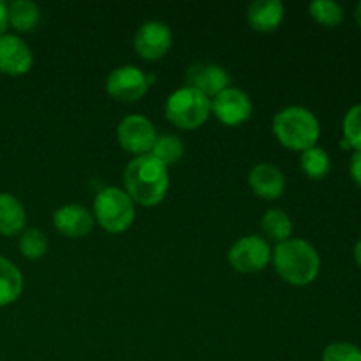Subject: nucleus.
<instances>
[{
    "mask_svg": "<svg viewBox=\"0 0 361 361\" xmlns=\"http://www.w3.org/2000/svg\"><path fill=\"white\" fill-rule=\"evenodd\" d=\"M123 183L133 201L143 207L159 204L168 194V169L150 154L137 155L123 171Z\"/></svg>",
    "mask_w": 361,
    "mask_h": 361,
    "instance_id": "obj_1",
    "label": "nucleus"
},
{
    "mask_svg": "<svg viewBox=\"0 0 361 361\" xmlns=\"http://www.w3.org/2000/svg\"><path fill=\"white\" fill-rule=\"evenodd\" d=\"M277 274L293 286H307L316 281L321 268V257L309 242L289 238L281 242L274 252Z\"/></svg>",
    "mask_w": 361,
    "mask_h": 361,
    "instance_id": "obj_2",
    "label": "nucleus"
},
{
    "mask_svg": "<svg viewBox=\"0 0 361 361\" xmlns=\"http://www.w3.org/2000/svg\"><path fill=\"white\" fill-rule=\"evenodd\" d=\"M274 134L284 147L305 152L316 147L321 126L310 109L302 106H289L275 115Z\"/></svg>",
    "mask_w": 361,
    "mask_h": 361,
    "instance_id": "obj_3",
    "label": "nucleus"
},
{
    "mask_svg": "<svg viewBox=\"0 0 361 361\" xmlns=\"http://www.w3.org/2000/svg\"><path fill=\"white\" fill-rule=\"evenodd\" d=\"M166 118L182 129H196L203 126L212 111V102L207 95L190 87L178 88L166 101Z\"/></svg>",
    "mask_w": 361,
    "mask_h": 361,
    "instance_id": "obj_4",
    "label": "nucleus"
},
{
    "mask_svg": "<svg viewBox=\"0 0 361 361\" xmlns=\"http://www.w3.org/2000/svg\"><path fill=\"white\" fill-rule=\"evenodd\" d=\"M95 219L109 233H122L134 221V201L118 187H106L94 201Z\"/></svg>",
    "mask_w": 361,
    "mask_h": 361,
    "instance_id": "obj_5",
    "label": "nucleus"
},
{
    "mask_svg": "<svg viewBox=\"0 0 361 361\" xmlns=\"http://www.w3.org/2000/svg\"><path fill=\"white\" fill-rule=\"evenodd\" d=\"M228 257L235 270L242 271V274H256L270 263L271 250L261 236L250 235L240 238L229 249Z\"/></svg>",
    "mask_w": 361,
    "mask_h": 361,
    "instance_id": "obj_6",
    "label": "nucleus"
},
{
    "mask_svg": "<svg viewBox=\"0 0 361 361\" xmlns=\"http://www.w3.org/2000/svg\"><path fill=\"white\" fill-rule=\"evenodd\" d=\"M120 147L133 154H147L152 150L157 133L154 123L141 115H129L118 123Z\"/></svg>",
    "mask_w": 361,
    "mask_h": 361,
    "instance_id": "obj_7",
    "label": "nucleus"
},
{
    "mask_svg": "<svg viewBox=\"0 0 361 361\" xmlns=\"http://www.w3.org/2000/svg\"><path fill=\"white\" fill-rule=\"evenodd\" d=\"M106 90L118 101H140L148 90V78L134 66L116 67L106 81Z\"/></svg>",
    "mask_w": 361,
    "mask_h": 361,
    "instance_id": "obj_8",
    "label": "nucleus"
},
{
    "mask_svg": "<svg viewBox=\"0 0 361 361\" xmlns=\"http://www.w3.org/2000/svg\"><path fill=\"white\" fill-rule=\"evenodd\" d=\"M171 30L162 21H147L140 27L134 37V49L145 60H157L171 48Z\"/></svg>",
    "mask_w": 361,
    "mask_h": 361,
    "instance_id": "obj_9",
    "label": "nucleus"
},
{
    "mask_svg": "<svg viewBox=\"0 0 361 361\" xmlns=\"http://www.w3.org/2000/svg\"><path fill=\"white\" fill-rule=\"evenodd\" d=\"M215 116L226 126H238L252 115V102L245 92L238 88H226L221 94L215 95L212 102Z\"/></svg>",
    "mask_w": 361,
    "mask_h": 361,
    "instance_id": "obj_10",
    "label": "nucleus"
},
{
    "mask_svg": "<svg viewBox=\"0 0 361 361\" xmlns=\"http://www.w3.org/2000/svg\"><path fill=\"white\" fill-rule=\"evenodd\" d=\"M187 85L207 97H215L229 85V74L224 67L215 63H194L187 69Z\"/></svg>",
    "mask_w": 361,
    "mask_h": 361,
    "instance_id": "obj_11",
    "label": "nucleus"
},
{
    "mask_svg": "<svg viewBox=\"0 0 361 361\" xmlns=\"http://www.w3.org/2000/svg\"><path fill=\"white\" fill-rule=\"evenodd\" d=\"M32 51L20 37L4 34L0 37V73L9 76H21L30 71Z\"/></svg>",
    "mask_w": 361,
    "mask_h": 361,
    "instance_id": "obj_12",
    "label": "nucleus"
},
{
    "mask_svg": "<svg viewBox=\"0 0 361 361\" xmlns=\"http://www.w3.org/2000/svg\"><path fill=\"white\" fill-rule=\"evenodd\" d=\"M53 224L62 235L80 238L94 228V215L80 204H66L53 214Z\"/></svg>",
    "mask_w": 361,
    "mask_h": 361,
    "instance_id": "obj_13",
    "label": "nucleus"
},
{
    "mask_svg": "<svg viewBox=\"0 0 361 361\" xmlns=\"http://www.w3.org/2000/svg\"><path fill=\"white\" fill-rule=\"evenodd\" d=\"M249 183L254 192L263 200H277L286 189L284 173L275 164L268 162L254 166L249 175Z\"/></svg>",
    "mask_w": 361,
    "mask_h": 361,
    "instance_id": "obj_14",
    "label": "nucleus"
},
{
    "mask_svg": "<svg viewBox=\"0 0 361 361\" xmlns=\"http://www.w3.org/2000/svg\"><path fill=\"white\" fill-rule=\"evenodd\" d=\"M284 4L281 0H256L247 9V20L257 32H271L282 23Z\"/></svg>",
    "mask_w": 361,
    "mask_h": 361,
    "instance_id": "obj_15",
    "label": "nucleus"
},
{
    "mask_svg": "<svg viewBox=\"0 0 361 361\" xmlns=\"http://www.w3.org/2000/svg\"><path fill=\"white\" fill-rule=\"evenodd\" d=\"M25 208L13 194L0 192V235H18L25 228Z\"/></svg>",
    "mask_w": 361,
    "mask_h": 361,
    "instance_id": "obj_16",
    "label": "nucleus"
},
{
    "mask_svg": "<svg viewBox=\"0 0 361 361\" xmlns=\"http://www.w3.org/2000/svg\"><path fill=\"white\" fill-rule=\"evenodd\" d=\"M23 291V277L20 270L6 257H0V307L16 302Z\"/></svg>",
    "mask_w": 361,
    "mask_h": 361,
    "instance_id": "obj_17",
    "label": "nucleus"
},
{
    "mask_svg": "<svg viewBox=\"0 0 361 361\" xmlns=\"http://www.w3.org/2000/svg\"><path fill=\"white\" fill-rule=\"evenodd\" d=\"M7 16H9V23L16 30L28 32L37 25L41 11H39L37 4L30 2V0H14L7 7Z\"/></svg>",
    "mask_w": 361,
    "mask_h": 361,
    "instance_id": "obj_18",
    "label": "nucleus"
},
{
    "mask_svg": "<svg viewBox=\"0 0 361 361\" xmlns=\"http://www.w3.org/2000/svg\"><path fill=\"white\" fill-rule=\"evenodd\" d=\"M261 229L264 231V235L281 243L289 240V236H291L293 222L286 212L274 208V210H268L263 215V219H261Z\"/></svg>",
    "mask_w": 361,
    "mask_h": 361,
    "instance_id": "obj_19",
    "label": "nucleus"
},
{
    "mask_svg": "<svg viewBox=\"0 0 361 361\" xmlns=\"http://www.w3.org/2000/svg\"><path fill=\"white\" fill-rule=\"evenodd\" d=\"M152 157H155L157 161H161L164 166L175 164L176 161L183 157V152H185V147H183L182 140L178 136H173V134H162V136H157L154 147H152Z\"/></svg>",
    "mask_w": 361,
    "mask_h": 361,
    "instance_id": "obj_20",
    "label": "nucleus"
},
{
    "mask_svg": "<svg viewBox=\"0 0 361 361\" xmlns=\"http://www.w3.org/2000/svg\"><path fill=\"white\" fill-rule=\"evenodd\" d=\"M300 166H302L303 173L307 176H310L314 180H319L324 178L330 173L331 161L326 150H323L319 147H312L303 152L302 159H300Z\"/></svg>",
    "mask_w": 361,
    "mask_h": 361,
    "instance_id": "obj_21",
    "label": "nucleus"
},
{
    "mask_svg": "<svg viewBox=\"0 0 361 361\" xmlns=\"http://www.w3.org/2000/svg\"><path fill=\"white\" fill-rule=\"evenodd\" d=\"M309 11L314 20L324 27H337L344 20V9L334 0H316L309 6Z\"/></svg>",
    "mask_w": 361,
    "mask_h": 361,
    "instance_id": "obj_22",
    "label": "nucleus"
},
{
    "mask_svg": "<svg viewBox=\"0 0 361 361\" xmlns=\"http://www.w3.org/2000/svg\"><path fill=\"white\" fill-rule=\"evenodd\" d=\"M48 250V238L41 229H27L20 238V252L27 259H39Z\"/></svg>",
    "mask_w": 361,
    "mask_h": 361,
    "instance_id": "obj_23",
    "label": "nucleus"
},
{
    "mask_svg": "<svg viewBox=\"0 0 361 361\" xmlns=\"http://www.w3.org/2000/svg\"><path fill=\"white\" fill-rule=\"evenodd\" d=\"M342 133L344 140L348 141L349 147L355 148L356 152H361V102L349 108L342 120Z\"/></svg>",
    "mask_w": 361,
    "mask_h": 361,
    "instance_id": "obj_24",
    "label": "nucleus"
},
{
    "mask_svg": "<svg viewBox=\"0 0 361 361\" xmlns=\"http://www.w3.org/2000/svg\"><path fill=\"white\" fill-rule=\"evenodd\" d=\"M323 361H361V349L349 342H335L324 349Z\"/></svg>",
    "mask_w": 361,
    "mask_h": 361,
    "instance_id": "obj_25",
    "label": "nucleus"
},
{
    "mask_svg": "<svg viewBox=\"0 0 361 361\" xmlns=\"http://www.w3.org/2000/svg\"><path fill=\"white\" fill-rule=\"evenodd\" d=\"M349 175H351L353 182L361 187V152H355L349 162Z\"/></svg>",
    "mask_w": 361,
    "mask_h": 361,
    "instance_id": "obj_26",
    "label": "nucleus"
},
{
    "mask_svg": "<svg viewBox=\"0 0 361 361\" xmlns=\"http://www.w3.org/2000/svg\"><path fill=\"white\" fill-rule=\"evenodd\" d=\"M7 25H9V16H7V6L4 2H0V37L6 32Z\"/></svg>",
    "mask_w": 361,
    "mask_h": 361,
    "instance_id": "obj_27",
    "label": "nucleus"
},
{
    "mask_svg": "<svg viewBox=\"0 0 361 361\" xmlns=\"http://www.w3.org/2000/svg\"><path fill=\"white\" fill-rule=\"evenodd\" d=\"M355 261H356V264L361 268V238L356 242V245H355Z\"/></svg>",
    "mask_w": 361,
    "mask_h": 361,
    "instance_id": "obj_28",
    "label": "nucleus"
},
{
    "mask_svg": "<svg viewBox=\"0 0 361 361\" xmlns=\"http://www.w3.org/2000/svg\"><path fill=\"white\" fill-rule=\"evenodd\" d=\"M355 18H356V21H358V25L361 27V2H358V6H356Z\"/></svg>",
    "mask_w": 361,
    "mask_h": 361,
    "instance_id": "obj_29",
    "label": "nucleus"
}]
</instances>
